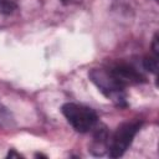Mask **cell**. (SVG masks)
Returning a JSON list of instances; mask_svg holds the SVG:
<instances>
[{
  "label": "cell",
  "mask_w": 159,
  "mask_h": 159,
  "mask_svg": "<svg viewBox=\"0 0 159 159\" xmlns=\"http://www.w3.org/2000/svg\"><path fill=\"white\" fill-rule=\"evenodd\" d=\"M61 111L73 129L80 133H87L92 130L98 122V116L94 109L83 104L65 103Z\"/></svg>",
  "instance_id": "1"
},
{
  "label": "cell",
  "mask_w": 159,
  "mask_h": 159,
  "mask_svg": "<svg viewBox=\"0 0 159 159\" xmlns=\"http://www.w3.org/2000/svg\"><path fill=\"white\" fill-rule=\"evenodd\" d=\"M142 127L140 120H127L117 127V129L109 135L108 155L111 158L122 157L132 144L135 134Z\"/></svg>",
  "instance_id": "2"
},
{
  "label": "cell",
  "mask_w": 159,
  "mask_h": 159,
  "mask_svg": "<svg viewBox=\"0 0 159 159\" xmlns=\"http://www.w3.org/2000/svg\"><path fill=\"white\" fill-rule=\"evenodd\" d=\"M89 78L106 97L116 102L118 106H125L124 87H122L113 78V76L109 73L108 70L94 68L89 72Z\"/></svg>",
  "instance_id": "3"
},
{
  "label": "cell",
  "mask_w": 159,
  "mask_h": 159,
  "mask_svg": "<svg viewBox=\"0 0 159 159\" xmlns=\"http://www.w3.org/2000/svg\"><path fill=\"white\" fill-rule=\"evenodd\" d=\"M108 71L113 76V78L124 88L128 84L142 83L145 80L134 67H132L127 63H117Z\"/></svg>",
  "instance_id": "4"
},
{
  "label": "cell",
  "mask_w": 159,
  "mask_h": 159,
  "mask_svg": "<svg viewBox=\"0 0 159 159\" xmlns=\"http://www.w3.org/2000/svg\"><path fill=\"white\" fill-rule=\"evenodd\" d=\"M94 129L96 130L93 133V138H92V142H91L88 150L94 157H102L108 152L111 133L107 130V128L104 125L97 127V124H96Z\"/></svg>",
  "instance_id": "5"
},
{
  "label": "cell",
  "mask_w": 159,
  "mask_h": 159,
  "mask_svg": "<svg viewBox=\"0 0 159 159\" xmlns=\"http://www.w3.org/2000/svg\"><path fill=\"white\" fill-rule=\"evenodd\" d=\"M20 0H0V14L11 15L19 7Z\"/></svg>",
  "instance_id": "6"
},
{
  "label": "cell",
  "mask_w": 159,
  "mask_h": 159,
  "mask_svg": "<svg viewBox=\"0 0 159 159\" xmlns=\"http://www.w3.org/2000/svg\"><path fill=\"white\" fill-rule=\"evenodd\" d=\"M143 66L147 71L157 75L158 72V56L157 55H149V56H145L144 60H143Z\"/></svg>",
  "instance_id": "7"
},
{
  "label": "cell",
  "mask_w": 159,
  "mask_h": 159,
  "mask_svg": "<svg viewBox=\"0 0 159 159\" xmlns=\"http://www.w3.org/2000/svg\"><path fill=\"white\" fill-rule=\"evenodd\" d=\"M10 113L7 112V109L5 107H2L0 104V125H5V123L10 124Z\"/></svg>",
  "instance_id": "8"
},
{
  "label": "cell",
  "mask_w": 159,
  "mask_h": 159,
  "mask_svg": "<svg viewBox=\"0 0 159 159\" xmlns=\"http://www.w3.org/2000/svg\"><path fill=\"white\" fill-rule=\"evenodd\" d=\"M158 34H155L154 35V37H153V42H152V50H153V53L154 55H159V45H158Z\"/></svg>",
  "instance_id": "9"
},
{
  "label": "cell",
  "mask_w": 159,
  "mask_h": 159,
  "mask_svg": "<svg viewBox=\"0 0 159 159\" xmlns=\"http://www.w3.org/2000/svg\"><path fill=\"white\" fill-rule=\"evenodd\" d=\"M7 157H10V158H11V157H20V154H16L14 150H11V152L9 153V155H7Z\"/></svg>",
  "instance_id": "10"
}]
</instances>
